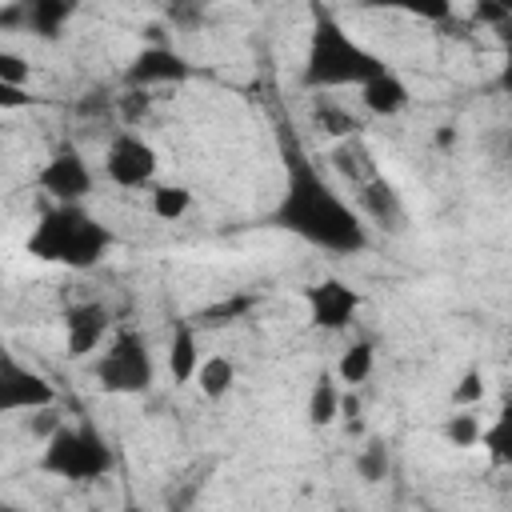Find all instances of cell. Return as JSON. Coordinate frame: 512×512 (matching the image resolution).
Returning <instances> with one entry per match:
<instances>
[{"label": "cell", "mask_w": 512, "mask_h": 512, "mask_svg": "<svg viewBox=\"0 0 512 512\" xmlns=\"http://www.w3.org/2000/svg\"><path fill=\"white\" fill-rule=\"evenodd\" d=\"M284 156V192L272 208V224L300 236L304 244L332 252V256H356L372 244L368 224L360 212L332 188V180L316 168V160L300 148L292 132L280 136Z\"/></svg>", "instance_id": "cell-1"}, {"label": "cell", "mask_w": 512, "mask_h": 512, "mask_svg": "<svg viewBox=\"0 0 512 512\" xmlns=\"http://www.w3.org/2000/svg\"><path fill=\"white\" fill-rule=\"evenodd\" d=\"M388 64L364 48L336 16L316 8L308 44H304V64H300V88L308 92H328V88H360Z\"/></svg>", "instance_id": "cell-2"}, {"label": "cell", "mask_w": 512, "mask_h": 512, "mask_svg": "<svg viewBox=\"0 0 512 512\" xmlns=\"http://www.w3.org/2000/svg\"><path fill=\"white\" fill-rule=\"evenodd\" d=\"M112 244H116L112 228L100 216H92L84 204H52L32 224L24 248H28V256H36L44 264L88 272L112 252Z\"/></svg>", "instance_id": "cell-3"}, {"label": "cell", "mask_w": 512, "mask_h": 512, "mask_svg": "<svg viewBox=\"0 0 512 512\" xmlns=\"http://www.w3.org/2000/svg\"><path fill=\"white\" fill-rule=\"evenodd\" d=\"M112 468H116V452H112L108 436H104L92 420H80V424H64V420H60V424L44 436L40 472H48V476H56V480L92 484V480H104Z\"/></svg>", "instance_id": "cell-4"}, {"label": "cell", "mask_w": 512, "mask_h": 512, "mask_svg": "<svg viewBox=\"0 0 512 512\" xmlns=\"http://www.w3.org/2000/svg\"><path fill=\"white\" fill-rule=\"evenodd\" d=\"M92 380L108 396H144L156 380V356L140 328H112L92 356Z\"/></svg>", "instance_id": "cell-5"}, {"label": "cell", "mask_w": 512, "mask_h": 512, "mask_svg": "<svg viewBox=\"0 0 512 512\" xmlns=\"http://www.w3.org/2000/svg\"><path fill=\"white\" fill-rule=\"evenodd\" d=\"M92 184H96V172H92L88 156H84L72 140H60V144L44 156V164H40V172H36V188H40L52 204H84V200L92 196Z\"/></svg>", "instance_id": "cell-6"}, {"label": "cell", "mask_w": 512, "mask_h": 512, "mask_svg": "<svg viewBox=\"0 0 512 512\" xmlns=\"http://www.w3.org/2000/svg\"><path fill=\"white\" fill-rule=\"evenodd\" d=\"M56 404V384L0 340V412H36Z\"/></svg>", "instance_id": "cell-7"}, {"label": "cell", "mask_w": 512, "mask_h": 512, "mask_svg": "<svg viewBox=\"0 0 512 512\" xmlns=\"http://www.w3.org/2000/svg\"><path fill=\"white\" fill-rule=\"evenodd\" d=\"M104 176L124 188V192H136V188H152L156 176H160V152L152 148V140H144L140 132L124 128L108 140L104 148Z\"/></svg>", "instance_id": "cell-8"}, {"label": "cell", "mask_w": 512, "mask_h": 512, "mask_svg": "<svg viewBox=\"0 0 512 512\" xmlns=\"http://www.w3.org/2000/svg\"><path fill=\"white\" fill-rule=\"evenodd\" d=\"M360 304H364L360 292H356L348 280H340V276H324V280H316V284L304 288L308 324L320 328V332H340V328H348V324L356 320Z\"/></svg>", "instance_id": "cell-9"}, {"label": "cell", "mask_w": 512, "mask_h": 512, "mask_svg": "<svg viewBox=\"0 0 512 512\" xmlns=\"http://www.w3.org/2000/svg\"><path fill=\"white\" fill-rule=\"evenodd\" d=\"M60 324H64V356L68 360H84V356H96L100 344L108 340L112 312L100 300H76V304L64 308Z\"/></svg>", "instance_id": "cell-10"}, {"label": "cell", "mask_w": 512, "mask_h": 512, "mask_svg": "<svg viewBox=\"0 0 512 512\" xmlns=\"http://www.w3.org/2000/svg\"><path fill=\"white\" fill-rule=\"evenodd\" d=\"M192 76V64L172 48V44H144L128 68H124V84L128 88H168V84H184Z\"/></svg>", "instance_id": "cell-11"}, {"label": "cell", "mask_w": 512, "mask_h": 512, "mask_svg": "<svg viewBox=\"0 0 512 512\" xmlns=\"http://www.w3.org/2000/svg\"><path fill=\"white\" fill-rule=\"evenodd\" d=\"M356 212L364 224H376L384 232H404L408 224V208H404V196L396 192L392 180H384L380 172H372L368 180L356 184Z\"/></svg>", "instance_id": "cell-12"}, {"label": "cell", "mask_w": 512, "mask_h": 512, "mask_svg": "<svg viewBox=\"0 0 512 512\" xmlns=\"http://www.w3.org/2000/svg\"><path fill=\"white\" fill-rule=\"evenodd\" d=\"M360 104H364V112H372L380 120H392V116H400L412 104V92H408L404 76L384 68V72H376L372 80L360 84Z\"/></svg>", "instance_id": "cell-13"}, {"label": "cell", "mask_w": 512, "mask_h": 512, "mask_svg": "<svg viewBox=\"0 0 512 512\" xmlns=\"http://www.w3.org/2000/svg\"><path fill=\"white\" fill-rule=\"evenodd\" d=\"M24 8V36L56 40L80 12V0H16Z\"/></svg>", "instance_id": "cell-14"}, {"label": "cell", "mask_w": 512, "mask_h": 512, "mask_svg": "<svg viewBox=\"0 0 512 512\" xmlns=\"http://www.w3.org/2000/svg\"><path fill=\"white\" fill-rule=\"evenodd\" d=\"M164 364H168V376H172L176 384H192V376H196V364H200V336H196V324H192L188 316L172 324V336H168V356H164Z\"/></svg>", "instance_id": "cell-15"}, {"label": "cell", "mask_w": 512, "mask_h": 512, "mask_svg": "<svg viewBox=\"0 0 512 512\" xmlns=\"http://www.w3.org/2000/svg\"><path fill=\"white\" fill-rule=\"evenodd\" d=\"M340 380L332 376V372H320L316 380H312V388H308V408H304V416H308V424L312 428H328V424H336L340 420Z\"/></svg>", "instance_id": "cell-16"}, {"label": "cell", "mask_w": 512, "mask_h": 512, "mask_svg": "<svg viewBox=\"0 0 512 512\" xmlns=\"http://www.w3.org/2000/svg\"><path fill=\"white\" fill-rule=\"evenodd\" d=\"M192 384L200 388V396H208V400H224V396L236 388V364H232V356H224V352H216V356H200Z\"/></svg>", "instance_id": "cell-17"}, {"label": "cell", "mask_w": 512, "mask_h": 512, "mask_svg": "<svg viewBox=\"0 0 512 512\" xmlns=\"http://www.w3.org/2000/svg\"><path fill=\"white\" fill-rule=\"evenodd\" d=\"M360 4L372 8V12L416 16V20H428V24H448L456 16V4L452 0H360Z\"/></svg>", "instance_id": "cell-18"}, {"label": "cell", "mask_w": 512, "mask_h": 512, "mask_svg": "<svg viewBox=\"0 0 512 512\" xmlns=\"http://www.w3.org/2000/svg\"><path fill=\"white\" fill-rule=\"evenodd\" d=\"M148 212L156 216V220H184L188 212H192V188H184V184H168V180H156L152 188H148Z\"/></svg>", "instance_id": "cell-19"}, {"label": "cell", "mask_w": 512, "mask_h": 512, "mask_svg": "<svg viewBox=\"0 0 512 512\" xmlns=\"http://www.w3.org/2000/svg\"><path fill=\"white\" fill-rule=\"evenodd\" d=\"M372 368H376V344H372V340H352V344L340 352L332 376H336L340 384L356 388V384H364V380L372 376Z\"/></svg>", "instance_id": "cell-20"}, {"label": "cell", "mask_w": 512, "mask_h": 512, "mask_svg": "<svg viewBox=\"0 0 512 512\" xmlns=\"http://www.w3.org/2000/svg\"><path fill=\"white\" fill-rule=\"evenodd\" d=\"M212 20V0H164V24L200 32Z\"/></svg>", "instance_id": "cell-21"}, {"label": "cell", "mask_w": 512, "mask_h": 512, "mask_svg": "<svg viewBox=\"0 0 512 512\" xmlns=\"http://www.w3.org/2000/svg\"><path fill=\"white\" fill-rule=\"evenodd\" d=\"M480 432H484V420H480L472 408H456V412L440 424V436H444L452 448H476V444H480Z\"/></svg>", "instance_id": "cell-22"}, {"label": "cell", "mask_w": 512, "mask_h": 512, "mask_svg": "<svg viewBox=\"0 0 512 512\" xmlns=\"http://www.w3.org/2000/svg\"><path fill=\"white\" fill-rule=\"evenodd\" d=\"M352 468H356V476H360L364 484L388 480V472H392V452H388V444H384V440H368V444L356 452Z\"/></svg>", "instance_id": "cell-23"}, {"label": "cell", "mask_w": 512, "mask_h": 512, "mask_svg": "<svg viewBox=\"0 0 512 512\" xmlns=\"http://www.w3.org/2000/svg\"><path fill=\"white\" fill-rule=\"evenodd\" d=\"M316 124L328 132V136H340V140H352L356 132H360V120L348 112V108H340V104H332V100H324L320 96V104H316Z\"/></svg>", "instance_id": "cell-24"}, {"label": "cell", "mask_w": 512, "mask_h": 512, "mask_svg": "<svg viewBox=\"0 0 512 512\" xmlns=\"http://www.w3.org/2000/svg\"><path fill=\"white\" fill-rule=\"evenodd\" d=\"M252 308H256V296H252V292H236V296H228V300H220V304H208V308L200 312V320H204V324H236V320H244Z\"/></svg>", "instance_id": "cell-25"}, {"label": "cell", "mask_w": 512, "mask_h": 512, "mask_svg": "<svg viewBox=\"0 0 512 512\" xmlns=\"http://www.w3.org/2000/svg\"><path fill=\"white\" fill-rule=\"evenodd\" d=\"M484 392H488V384H484V372L472 364V368H464V372H460L456 388L448 392V404H452V408H476V404L484 400Z\"/></svg>", "instance_id": "cell-26"}, {"label": "cell", "mask_w": 512, "mask_h": 512, "mask_svg": "<svg viewBox=\"0 0 512 512\" xmlns=\"http://www.w3.org/2000/svg\"><path fill=\"white\" fill-rule=\"evenodd\" d=\"M148 108H152L148 88H124V92L116 96V116H120L128 128H132V124H136V120H140Z\"/></svg>", "instance_id": "cell-27"}, {"label": "cell", "mask_w": 512, "mask_h": 512, "mask_svg": "<svg viewBox=\"0 0 512 512\" xmlns=\"http://www.w3.org/2000/svg\"><path fill=\"white\" fill-rule=\"evenodd\" d=\"M0 80H8V84H16V88H28V80H32L28 56H20V52H12V48H0Z\"/></svg>", "instance_id": "cell-28"}, {"label": "cell", "mask_w": 512, "mask_h": 512, "mask_svg": "<svg viewBox=\"0 0 512 512\" xmlns=\"http://www.w3.org/2000/svg\"><path fill=\"white\" fill-rule=\"evenodd\" d=\"M36 96L28 88H16L8 80H0V112H20V108H32Z\"/></svg>", "instance_id": "cell-29"}, {"label": "cell", "mask_w": 512, "mask_h": 512, "mask_svg": "<svg viewBox=\"0 0 512 512\" xmlns=\"http://www.w3.org/2000/svg\"><path fill=\"white\" fill-rule=\"evenodd\" d=\"M0 32H24V8L16 0L0 4Z\"/></svg>", "instance_id": "cell-30"}, {"label": "cell", "mask_w": 512, "mask_h": 512, "mask_svg": "<svg viewBox=\"0 0 512 512\" xmlns=\"http://www.w3.org/2000/svg\"><path fill=\"white\" fill-rule=\"evenodd\" d=\"M452 140H456L452 124H440V132H436V144H440V148H452Z\"/></svg>", "instance_id": "cell-31"}]
</instances>
